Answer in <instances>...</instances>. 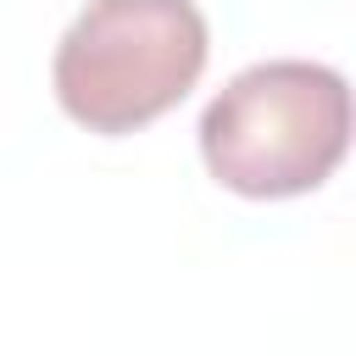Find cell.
Wrapping results in <instances>:
<instances>
[{"label": "cell", "instance_id": "1", "mask_svg": "<svg viewBox=\"0 0 356 356\" xmlns=\"http://www.w3.org/2000/svg\"><path fill=\"white\" fill-rule=\"evenodd\" d=\"M350 150V89L323 61H256L200 111L206 172L245 200L323 189Z\"/></svg>", "mask_w": 356, "mask_h": 356}, {"label": "cell", "instance_id": "2", "mask_svg": "<svg viewBox=\"0 0 356 356\" xmlns=\"http://www.w3.org/2000/svg\"><path fill=\"white\" fill-rule=\"evenodd\" d=\"M211 33L195 0H89L56 44L61 111L89 134H139L206 72Z\"/></svg>", "mask_w": 356, "mask_h": 356}]
</instances>
